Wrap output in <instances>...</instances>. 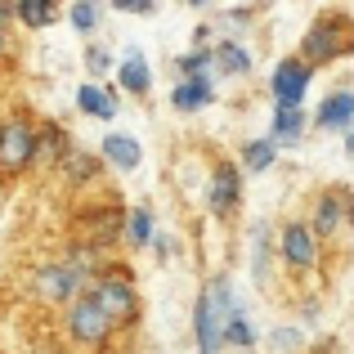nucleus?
<instances>
[{
  "mask_svg": "<svg viewBox=\"0 0 354 354\" xmlns=\"http://www.w3.org/2000/svg\"><path fill=\"white\" fill-rule=\"evenodd\" d=\"M242 310L238 292L229 278H211L193 301V341L198 354H225V323Z\"/></svg>",
  "mask_w": 354,
  "mask_h": 354,
  "instance_id": "nucleus-1",
  "label": "nucleus"
},
{
  "mask_svg": "<svg viewBox=\"0 0 354 354\" xmlns=\"http://www.w3.org/2000/svg\"><path fill=\"white\" fill-rule=\"evenodd\" d=\"M90 301L104 310V319L113 323V332H135L139 328V314H144V301H139V287L130 278V269L108 265L90 278Z\"/></svg>",
  "mask_w": 354,
  "mask_h": 354,
  "instance_id": "nucleus-2",
  "label": "nucleus"
},
{
  "mask_svg": "<svg viewBox=\"0 0 354 354\" xmlns=\"http://www.w3.org/2000/svg\"><path fill=\"white\" fill-rule=\"evenodd\" d=\"M86 287H90V278L81 274V269H72L63 256L32 265V269H27V278H23L27 301H32V305H45V310H68L77 296H86Z\"/></svg>",
  "mask_w": 354,
  "mask_h": 354,
  "instance_id": "nucleus-3",
  "label": "nucleus"
},
{
  "mask_svg": "<svg viewBox=\"0 0 354 354\" xmlns=\"http://www.w3.org/2000/svg\"><path fill=\"white\" fill-rule=\"evenodd\" d=\"M36 171V117L27 108H9L0 117V184H18Z\"/></svg>",
  "mask_w": 354,
  "mask_h": 354,
  "instance_id": "nucleus-4",
  "label": "nucleus"
},
{
  "mask_svg": "<svg viewBox=\"0 0 354 354\" xmlns=\"http://www.w3.org/2000/svg\"><path fill=\"white\" fill-rule=\"evenodd\" d=\"M350 50H354V23L350 18L346 14H319L310 23V32H305L296 59L310 63V68H323V63L341 59V54H350Z\"/></svg>",
  "mask_w": 354,
  "mask_h": 354,
  "instance_id": "nucleus-5",
  "label": "nucleus"
},
{
  "mask_svg": "<svg viewBox=\"0 0 354 354\" xmlns=\"http://www.w3.org/2000/svg\"><path fill=\"white\" fill-rule=\"evenodd\" d=\"M59 328H63V341H68V346L99 350V354H108V341L117 337L113 323L104 319V310H99V305L90 301V292H86V296H77V301H72L68 310H63Z\"/></svg>",
  "mask_w": 354,
  "mask_h": 354,
  "instance_id": "nucleus-6",
  "label": "nucleus"
},
{
  "mask_svg": "<svg viewBox=\"0 0 354 354\" xmlns=\"http://www.w3.org/2000/svg\"><path fill=\"white\" fill-rule=\"evenodd\" d=\"M278 256H283V265L292 269V274H310V269H319L323 242L310 229V220H287V225L278 229Z\"/></svg>",
  "mask_w": 354,
  "mask_h": 354,
  "instance_id": "nucleus-7",
  "label": "nucleus"
},
{
  "mask_svg": "<svg viewBox=\"0 0 354 354\" xmlns=\"http://www.w3.org/2000/svg\"><path fill=\"white\" fill-rule=\"evenodd\" d=\"M354 220V198L350 189H341V184H332V189H323L319 198H314V211H310V229L319 234V242L337 238L341 229H346Z\"/></svg>",
  "mask_w": 354,
  "mask_h": 354,
  "instance_id": "nucleus-8",
  "label": "nucleus"
},
{
  "mask_svg": "<svg viewBox=\"0 0 354 354\" xmlns=\"http://www.w3.org/2000/svg\"><path fill=\"white\" fill-rule=\"evenodd\" d=\"M310 81H314V68L301 59H283L269 77V95H274V108H301L305 95H310Z\"/></svg>",
  "mask_w": 354,
  "mask_h": 354,
  "instance_id": "nucleus-9",
  "label": "nucleus"
},
{
  "mask_svg": "<svg viewBox=\"0 0 354 354\" xmlns=\"http://www.w3.org/2000/svg\"><path fill=\"white\" fill-rule=\"evenodd\" d=\"M238 202H242V166L229 162V157H220L207 175V207L216 211V216H234Z\"/></svg>",
  "mask_w": 354,
  "mask_h": 354,
  "instance_id": "nucleus-10",
  "label": "nucleus"
},
{
  "mask_svg": "<svg viewBox=\"0 0 354 354\" xmlns=\"http://www.w3.org/2000/svg\"><path fill=\"white\" fill-rule=\"evenodd\" d=\"M99 162L117 175H135L144 166V144H139L130 130H108L104 144H99Z\"/></svg>",
  "mask_w": 354,
  "mask_h": 354,
  "instance_id": "nucleus-11",
  "label": "nucleus"
},
{
  "mask_svg": "<svg viewBox=\"0 0 354 354\" xmlns=\"http://www.w3.org/2000/svg\"><path fill=\"white\" fill-rule=\"evenodd\" d=\"M77 113L90 121H113L121 113V90L113 81H86L77 86Z\"/></svg>",
  "mask_w": 354,
  "mask_h": 354,
  "instance_id": "nucleus-12",
  "label": "nucleus"
},
{
  "mask_svg": "<svg viewBox=\"0 0 354 354\" xmlns=\"http://www.w3.org/2000/svg\"><path fill=\"white\" fill-rule=\"evenodd\" d=\"M72 153V139H68V130L59 126V121H36V166L41 171H59V162Z\"/></svg>",
  "mask_w": 354,
  "mask_h": 354,
  "instance_id": "nucleus-13",
  "label": "nucleus"
},
{
  "mask_svg": "<svg viewBox=\"0 0 354 354\" xmlns=\"http://www.w3.org/2000/svg\"><path fill=\"white\" fill-rule=\"evenodd\" d=\"M54 175H63V184L81 193V189H90V184L104 175V162H99V153H90V148H77V144H72V153L59 162V171H54Z\"/></svg>",
  "mask_w": 354,
  "mask_h": 354,
  "instance_id": "nucleus-14",
  "label": "nucleus"
},
{
  "mask_svg": "<svg viewBox=\"0 0 354 354\" xmlns=\"http://www.w3.org/2000/svg\"><path fill=\"white\" fill-rule=\"evenodd\" d=\"M211 99H216V81H211V77H180V81H175V90H171V108L180 117L202 113Z\"/></svg>",
  "mask_w": 354,
  "mask_h": 354,
  "instance_id": "nucleus-15",
  "label": "nucleus"
},
{
  "mask_svg": "<svg viewBox=\"0 0 354 354\" xmlns=\"http://www.w3.org/2000/svg\"><path fill=\"white\" fill-rule=\"evenodd\" d=\"M117 90L121 95H135V99H148V90H153V68H148L144 50H126V59L117 63Z\"/></svg>",
  "mask_w": 354,
  "mask_h": 354,
  "instance_id": "nucleus-16",
  "label": "nucleus"
},
{
  "mask_svg": "<svg viewBox=\"0 0 354 354\" xmlns=\"http://www.w3.org/2000/svg\"><path fill=\"white\" fill-rule=\"evenodd\" d=\"M314 126L319 130H346L354 126V90H337V95H328L319 104V113H314Z\"/></svg>",
  "mask_w": 354,
  "mask_h": 354,
  "instance_id": "nucleus-17",
  "label": "nucleus"
},
{
  "mask_svg": "<svg viewBox=\"0 0 354 354\" xmlns=\"http://www.w3.org/2000/svg\"><path fill=\"white\" fill-rule=\"evenodd\" d=\"M121 238H126L130 251H148L157 238V216L148 202H139V207H126V229H121Z\"/></svg>",
  "mask_w": 354,
  "mask_h": 354,
  "instance_id": "nucleus-18",
  "label": "nucleus"
},
{
  "mask_svg": "<svg viewBox=\"0 0 354 354\" xmlns=\"http://www.w3.org/2000/svg\"><path fill=\"white\" fill-rule=\"evenodd\" d=\"M63 14L59 0H14V23H23L27 32H45V27H54Z\"/></svg>",
  "mask_w": 354,
  "mask_h": 354,
  "instance_id": "nucleus-19",
  "label": "nucleus"
},
{
  "mask_svg": "<svg viewBox=\"0 0 354 354\" xmlns=\"http://www.w3.org/2000/svg\"><path fill=\"white\" fill-rule=\"evenodd\" d=\"M274 229L265 225V220H260L256 229H251V278H256V287H269V260H274Z\"/></svg>",
  "mask_w": 354,
  "mask_h": 354,
  "instance_id": "nucleus-20",
  "label": "nucleus"
},
{
  "mask_svg": "<svg viewBox=\"0 0 354 354\" xmlns=\"http://www.w3.org/2000/svg\"><path fill=\"white\" fill-rule=\"evenodd\" d=\"M211 63L220 77H251V54L238 41H216L211 45Z\"/></svg>",
  "mask_w": 354,
  "mask_h": 354,
  "instance_id": "nucleus-21",
  "label": "nucleus"
},
{
  "mask_svg": "<svg viewBox=\"0 0 354 354\" xmlns=\"http://www.w3.org/2000/svg\"><path fill=\"white\" fill-rule=\"evenodd\" d=\"M305 126H310L305 108H274V126H269V139H274L278 148H283V144H301Z\"/></svg>",
  "mask_w": 354,
  "mask_h": 354,
  "instance_id": "nucleus-22",
  "label": "nucleus"
},
{
  "mask_svg": "<svg viewBox=\"0 0 354 354\" xmlns=\"http://www.w3.org/2000/svg\"><path fill=\"white\" fill-rule=\"evenodd\" d=\"M274 162H278V144L269 135L265 139H247V144H242V153H238L242 175H265Z\"/></svg>",
  "mask_w": 354,
  "mask_h": 354,
  "instance_id": "nucleus-23",
  "label": "nucleus"
},
{
  "mask_svg": "<svg viewBox=\"0 0 354 354\" xmlns=\"http://www.w3.org/2000/svg\"><path fill=\"white\" fill-rule=\"evenodd\" d=\"M68 23H72L77 36H95L99 23H104V5H99V0H77V5L68 9Z\"/></svg>",
  "mask_w": 354,
  "mask_h": 354,
  "instance_id": "nucleus-24",
  "label": "nucleus"
},
{
  "mask_svg": "<svg viewBox=\"0 0 354 354\" xmlns=\"http://www.w3.org/2000/svg\"><path fill=\"white\" fill-rule=\"evenodd\" d=\"M234 346V350H256V328H251V319H247V310H238L234 319L225 323V350Z\"/></svg>",
  "mask_w": 354,
  "mask_h": 354,
  "instance_id": "nucleus-25",
  "label": "nucleus"
},
{
  "mask_svg": "<svg viewBox=\"0 0 354 354\" xmlns=\"http://www.w3.org/2000/svg\"><path fill=\"white\" fill-rule=\"evenodd\" d=\"M175 72H180V77H211V72H216V63H211V45H193L189 54H180V59H175Z\"/></svg>",
  "mask_w": 354,
  "mask_h": 354,
  "instance_id": "nucleus-26",
  "label": "nucleus"
},
{
  "mask_svg": "<svg viewBox=\"0 0 354 354\" xmlns=\"http://www.w3.org/2000/svg\"><path fill=\"white\" fill-rule=\"evenodd\" d=\"M81 63H86L90 81H104L108 72H117V63H113V50H108V45H86V54H81Z\"/></svg>",
  "mask_w": 354,
  "mask_h": 354,
  "instance_id": "nucleus-27",
  "label": "nucleus"
},
{
  "mask_svg": "<svg viewBox=\"0 0 354 354\" xmlns=\"http://www.w3.org/2000/svg\"><path fill=\"white\" fill-rule=\"evenodd\" d=\"M269 350H274V354H301V350H305V332H301V328H287V323H283V328L269 332Z\"/></svg>",
  "mask_w": 354,
  "mask_h": 354,
  "instance_id": "nucleus-28",
  "label": "nucleus"
},
{
  "mask_svg": "<svg viewBox=\"0 0 354 354\" xmlns=\"http://www.w3.org/2000/svg\"><path fill=\"white\" fill-rule=\"evenodd\" d=\"M117 14H135V18H148L157 9V0H108Z\"/></svg>",
  "mask_w": 354,
  "mask_h": 354,
  "instance_id": "nucleus-29",
  "label": "nucleus"
},
{
  "mask_svg": "<svg viewBox=\"0 0 354 354\" xmlns=\"http://www.w3.org/2000/svg\"><path fill=\"white\" fill-rule=\"evenodd\" d=\"M153 256H157V260H171V256H175V238L157 234V238H153Z\"/></svg>",
  "mask_w": 354,
  "mask_h": 354,
  "instance_id": "nucleus-30",
  "label": "nucleus"
},
{
  "mask_svg": "<svg viewBox=\"0 0 354 354\" xmlns=\"http://www.w3.org/2000/svg\"><path fill=\"white\" fill-rule=\"evenodd\" d=\"M27 354H63V346H59V341H50V337H41Z\"/></svg>",
  "mask_w": 354,
  "mask_h": 354,
  "instance_id": "nucleus-31",
  "label": "nucleus"
},
{
  "mask_svg": "<svg viewBox=\"0 0 354 354\" xmlns=\"http://www.w3.org/2000/svg\"><path fill=\"white\" fill-rule=\"evenodd\" d=\"M14 59V32H0V63Z\"/></svg>",
  "mask_w": 354,
  "mask_h": 354,
  "instance_id": "nucleus-32",
  "label": "nucleus"
},
{
  "mask_svg": "<svg viewBox=\"0 0 354 354\" xmlns=\"http://www.w3.org/2000/svg\"><path fill=\"white\" fill-rule=\"evenodd\" d=\"M9 23H14V0H0V32H9Z\"/></svg>",
  "mask_w": 354,
  "mask_h": 354,
  "instance_id": "nucleus-33",
  "label": "nucleus"
},
{
  "mask_svg": "<svg viewBox=\"0 0 354 354\" xmlns=\"http://www.w3.org/2000/svg\"><path fill=\"white\" fill-rule=\"evenodd\" d=\"M346 157H354V130H346Z\"/></svg>",
  "mask_w": 354,
  "mask_h": 354,
  "instance_id": "nucleus-34",
  "label": "nucleus"
},
{
  "mask_svg": "<svg viewBox=\"0 0 354 354\" xmlns=\"http://www.w3.org/2000/svg\"><path fill=\"white\" fill-rule=\"evenodd\" d=\"M184 5H193V9H207V5H211V0H184Z\"/></svg>",
  "mask_w": 354,
  "mask_h": 354,
  "instance_id": "nucleus-35",
  "label": "nucleus"
},
{
  "mask_svg": "<svg viewBox=\"0 0 354 354\" xmlns=\"http://www.w3.org/2000/svg\"><path fill=\"white\" fill-rule=\"evenodd\" d=\"M247 354H251V350H247Z\"/></svg>",
  "mask_w": 354,
  "mask_h": 354,
  "instance_id": "nucleus-36",
  "label": "nucleus"
}]
</instances>
